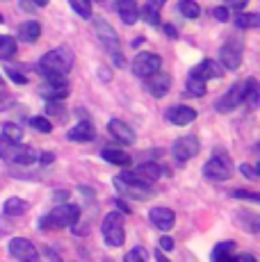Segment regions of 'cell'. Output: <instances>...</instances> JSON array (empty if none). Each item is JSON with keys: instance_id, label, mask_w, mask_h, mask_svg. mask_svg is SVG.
<instances>
[{"instance_id": "cell-26", "label": "cell", "mask_w": 260, "mask_h": 262, "mask_svg": "<svg viewBox=\"0 0 260 262\" xmlns=\"http://www.w3.org/2000/svg\"><path fill=\"white\" fill-rule=\"evenodd\" d=\"M233 249H235V242H219L212 251V260L214 262H226V260H233Z\"/></svg>"}, {"instance_id": "cell-47", "label": "cell", "mask_w": 260, "mask_h": 262, "mask_svg": "<svg viewBox=\"0 0 260 262\" xmlns=\"http://www.w3.org/2000/svg\"><path fill=\"white\" fill-rule=\"evenodd\" d=\"M162 30H164V34H167V37H171V39H176V37H178V30L174 28L171 23H167V25H164Z\"/></svg>"}, {"instance_id": "cell-30", "label": "cell", "mask_w": 260, "mask_h": 262, "mask_svg": "<svg viewBox=\"0 0 260 262\" xmlns=\"http://www.w3.org/2000/svg\"><path fill=\"white\" fill-rule=\"evenodd\" d=\"M69 5L73 7V12L82 18H92V3L89 0H69Z\"/></svg>"}, {"instance_id": "cell-19", "label": "cell", "mask_w": 260, "mask_h": 262, "mask_svg": "<svg viewBox=\"0 0 260 262\" xmlns=\"http://www.w3.org/2000/svg\"><path fill=\"white\" fill-rule=\"evenodd\" d=\"M96 139V128L89 121H80L76 128L69 130V142H92Z\"/></svg>"}, {"instance_id": "cell-24", "label": "cell", "mask_w": 260, "mask_h": 262, "mask_svg": "<svg viewBox=\"0 0 260 262\" xmlns=\"http://www.w3.org/2000/svg\"><path fill=\"white\" fill-rule=\"evenodd\" d=\"M16 39L9 37V34H0V59L3 62H7V59H12L14 55H16Z\"/></svg>"}, {"instance_id": "cell-8", "label": "cell", "mask_w": 260, "mask_h": 262, "mask_svg": "<svg viewBox=\"0 0 260 262\" xmlns=\"http://www.w3.org/2000/svg\"><path fill=\"white\" fill-rule=\"evenodd\" d=\"M171 153L178 162H187V160H192L194 155L199 153V139L194 137V135H185V137L174 142Z\"/></svg>"}, {"instance_id": "cell-55", "label": "cell", "mask_w": 260, "mask_h": 262, "mask_svg": "<svg viewBox=\"0 0 260 262\" xmlns=\"http://www.w3.org/2000/svg\"><path fill=\"white\" fill-rule=\"evenodd\" d=\"M96 3H101V0H96Z\"/></svg>"}, {"instance_id": "cell-38", "label": "cell", "mask_w": 260, "mask_h": 262, "mask_svg": "<svg viewBox=\"0 0 260 262\" xmlns=\"http://www.w3.org/2000/svg\"><path fill=\"white\" fill-rule=\"evenodd\" d=\"M235 199H244V201H253V203H258L260 196L256 194V191H244V189H235L233 191Z\"/></svg>"}, {"instance_id": "cell-51", "label": "cell", "mask_w": 260, "mask_h": 262, "mask_svg": "<svg viewBox=\"0 0 260 262\" xmlns=\"http://www.w3.org/2000/svg\"><path fill=\"white\" fill-rule=\"evenodd\" d=\"M142 43H144V39H142V37H139V39H135V41H133V46H135V48H137V46H142Z\"/></svg>"}, {"instance_id": "cell-16", "label": "cell", "mask_w": 260, "mask_h": 262, "mask_svg": "<svg viewBox=\"0 0 260 262\" xmlns=\"http://www.w3.org/2000/svg\"><path fill=\"white\" fill-rule=\"evenodd\" d=\"M107 130H110V135H112L117 142H121V144H135V133H133V128L130 125H126L123 121H119V119H112L107 123Z\"/></svg>"}, {"instance_id": "cell-23", "label": "cell", "mask_w": 260, "mask_h": 262, "mask_svg": "<svg viewBox=\"0 0 260 262\" xmlns=\"http://www.w3.org/2000/svg\"><path fill=\"white\" fill-rule=\"evenodd\" d=\"M137 178H142V180H146V183H153V180H158L160 178V173H162V169L158 167V164H153V162H144V164H139L137 171H133Z\"/></svg>"}, {"instance_id": "cell-10", "label": "cell", "mask_w": 260, "mask_h": 262, "mask_svg": "<svg viewBox=\"0 0 260 262\" xmlns=\"http://www.w3.org/2000/svg\"><path fill=\"white\" fill-rule=\"evenodd\" d=\"M9 253L14 255L16 260H37L39 258V251L37 246L32 244L30 239H23V237H14L9 242Z\"/></svg>"}, {"instance_id": "cell-17", "label": "cell", "mask_w": 260, "mask_h": 262, "mask_svg": "<svg viewBox=\"0 0 260 262\" xmlns=\"http://www.w3.org/2000/svg\"><path fill=\"white\" fill-rule=\"evenodd\" d=\"M167 119L171 121L174 125H187L197 119V110L187 107V105H176V107L167 110Z\"/></svg>"}, {"instance_id": "cell-40", "label": "cell", "mask_w": 260, "mask_h": 262, "mask_svg": "<svg viewBox=\"0 0 260 262\" xmlns=\"http://www.w3.org/2000/svg\"><path fill=\"white\" fill-rule=\"evenodd\" d=\"M14 105V96H9L7 92H0V110H7Z\"/></svg>"}, {"instance_id": "cell-29", "label": "cell", "mask_w": 260, "mask_h": 262, "mask_svg": "<svg viewBox=\"0 0 260 262\" xmlns=\"http://www.w3.org/2000/svg\"><path fill=\"white\" fill-rule=\"evenodd\" d=\"M178 9L185 18H199L201 16V7L197 0H178Z\"/></svg>"}, {"instance_id": "cell-25", "label": "cell", "mask_w": 260, "mask_h": 262, "mask_svg": "<svg viewBox=\"0 0 260 262\" xmlns=\"http://www.w3.org/2000/svg\"><path fill=\"white\" fill-rule=\"evenodd\" d=\"M244 87V103L249 105L251 110H256L258 107V98H260V94H258V82L253 78H249L247 82L242 84Z\"/></svg>"}, {"instance_id": "cell-5", "label": "cell", "mask_w": 260, "mask_h": 262, "mask_svg": "<svg viewBox=\"0 0 260 262\" xmlns=\"http://www.w3.org/2000/svg\"><path fill=\"white\" fill-rule=\"evenodd\" d=\"M103 239L107 246H123V242H126V228H123V216L119 212H110L107 216L103 219Z\"/></svg>"}, {"instance_id": "cell-7", "label": "cell", "mask_w": 260, "mask_h": 262, "mask_svg": "<svg viewBox=\"0 0 260 262\" xmlns=\"http://www.w3.org/2000/svg\"><path fill=\"white\" fill-rule=\"evenodd\" d=\"M92 25H94V32H96L98 41H101L103 46L110 50V53L119 50V37H117V32H114V28L107 21H105V18H101V16L94 18Z\"/></svg>"}, {"instance_id": "cell-4", "label": "cell", "mask_w": 260, "mask_h": 262, "mask_svg": "<svg viewBox=\"0 0 260 262\" xmlns=\"http://www.w3.org/2000/svg\"><path fill=\"white\" fill-rule=\"evenodd\" d=\"M203 176L212 180H228L233 176V160L224 150H214V155L203 164Z\"/></svg>"}, {"instance_id": "cell-33", "label": "cell", "mask_w": 260, "mask_h": 262, "mask_svg": "<svg viewBox=\"0 0 260 262\" xmlns=\"http://www.w3.org/2000/svg\"><path fill=\"white\" fill-rule=\"evenodd\" d=\"M160 9L156 7H151V5H146V7H142V16H144V21H148L151 25H160Z\"/></svg>"}, {"instance_id": "cell-41", "label": "cell", "mask_w": 260, "mask_h": 262, "mask_svg": "<svg viewBox=\"0 0 260 262\" xmlns=\"http://www.w3.org/2000/svg\"><path fill=\"white\" fill-rule=\"evenodd\" d=\"M212 16L217 18V21L226 23V21H228V9H226V7H214V9H212Z\"/></svg>"}, {"instance_id": "cell-20", "label": "cell", "mask_w": 260, "mask_h": 262, "mask_svg": "<svg viewBox=\"0 0 260 262\" xmlns=\"http://www.w3.org/2000/svg\"><path fill=\"white\" fill-rule=\"evenodd\" d=\"M18 37H21V41H26V43H34L39 37H41V25L37 21L23 23L21 28H18Z\"/></svg>"}, {"instance_id": "cell-49", "label": "cell", "mask_w": 260, "mask_h": 262, "mask_svg": "<svg viewBox=\"0 0 260 262\" xmlns=\"http://www.w3.org/2000/svg\"><path fill=\"white\" fill-rule=\"evenodd\" d=\"M69 199V191H55L53 194V201L57 203V201H67Z\"/></svg>"}, {"instance_id": "cell-6", "label": "cell", "mask_w": 260, "mask_h": 262, "mask_svg": "<svg viewBox=\"0 0 260 262\" xmlns=\"http://www.w3.org/2000/svg\"><path fill=\"white\" fill-rule=\"evenodd\" d=\"M162 67V57L156 53H139L133 59V73L137 78H148L151 73H156Z\"/></svg>"}, {"instance_id": "cell-37", "label": "cell", "mask_w": 260, "mask_h": 262, "mask_svg": "<svg viewBox=\"0 0 260 262\" xmlns=\"http://www.w3.org/2000/svg\"><path fill=\"white\" fill-rule=\"evenodd\" d=\"M5 73H7V78L12 80V82H16V84H26V82H28L26 75L18 73L16 69H12V67H5Z\"/></svg>"}, {"instance_id": "cell-2", "label": "cell", "mask_w": 260, "mask_h": 262, "mask_svg": "<svg viewBox=\"0 0 260 262\" xmlns=\"http://www.w3.org/2000/svg\"><path fill=\"white\" fill-rule=\"evenodd\" d=\"M73 62H76V57H73V50L69 48V46H59V48L48 50V53L41 57L39 67H44L46 71L67 75L73 69Z\"/></svg>"}, {"instance_id": "cell-12", "label": "cell", "mask_w": 260, "mask_h": 262, "mask_svg": "<svg viewBox=\"0 0 260 262\" xmlns=\"http://www.w3.org/2000/svg\"><path fill=\"white\" fill-rule=\"evenodd\" d=\"M240 103H244V87L242 84H233L226 94L222 96V100H217V112H233Z\"/></svg>"}, {"instance_id": "cell-46", "label": "cell", "mask_w": 260, "mask_h": 262, "mask_svg": "<svg viewBox=\"0 0 260 262\" xmlns=\"http://www.w3.org/2000/svg\"><path fill=\"white\" fill-rule=\"evenodd\" d=\"M160 249L171 251V249H174V239H171V237H167V235H164V237H160Z\"/></svg>"}, {"instance_id": "cell-52", "label": "cell", "mask_w": 260, "mask_h": 262, "mask_svg": "<svg viewBox=\"0 0 260 262\" xmlns=\"http://www.w3.org/2000/svg\"><path fill=\"white\" fill-rule=\"evenodd\" d=\"M39 3H41V5H46V3H48V0H39Z\"/></svg>"}, {"instance_id": "cell-11", "label": "cell", "mask_w": 260, "mask_h": 262, "mask_svg": "<svg viewBox=\"0 0 260 262\" xmlns=\"http://www.w3.org/2000/svg\"><path fill=\"white\" fill-rule=\"evenodd\" d=\"M148 219H151V224L156 226L158 230H171L174 224H176V214H174V210L171 208H164V205L151 208Z\"/></svg>"}, {"instance_id": "cell-43", "label": "cell", "mask_w": 260, "mask_h": 262, "mask_svg": "<svg viewBox=\"0 0 260 262\" xmlns=\"http://www.w3.org/2000/svg\"><path fill=\"white\" fill-rule=\"evenodd\" d=\"M9 146H12V142H7V139L0 135V158L7 160V153H9Z\"/></svg>"}, {"instance_id": "cell-39", "label": "cell", "mask_w": 260, "mask_h": 262, "mask_svg": "<svg viewBox=\"0 0 260 262\" xmlns=\"http://www.w3.org/2000/svg\"><path fill=\"white\" fill-rule=\"evenodd\" d=\"M21 7L26 9V12H37L39 7H44L39 0H21Z\"/></svg>"}, {"instance_id": "cell-31", "label": "cell", "mask_w": 260, "mask_h": 262, "mask_svg": "<svg viewBox=\"0 0 260 262\" xmlns=\"http://www.w3.org/2000/svg\"><path fill=\"white\" fill-rule=\"evenodd\" d=\"M235 25H237V28H258L260 16L258 14H240V16L235 18Z\"/></svg>"}, {"instance_id": "cell-50", "label": "cell", "mask_w": 260, "mask_h": 262, "mask_svg": "<svg viewBox=\"0 0 260 262\" xmlns=\"http://www.w3.org/2000/svg\"><path fill=\"white\" fill-rule=\"evenodd\" d=\"M164 3H167V0H148V5H151V7H156V9H160Z\"/></svg>"}, {"instance_id": "cell-36", "label": "cell", "mask_w": 260, "mask_h": 262, "mask_svg": "<svg viewBox=\"0 0 260 262\" xmlns=\"http://www.w3.org/2000/svg\"><path fill=\"white\" fill-rule=\"evenodd\" d=\"M46 114H53V117H57V119H64L67 110H64V105H59V100H48Z\"/></svg>"}, {"instance_id": "cell-45", "label": "cell", "mask_w": 260, "mask_h": 262, "mask_svg": "<svg viewBox=\"0 0 260 262\" xmlns=\"http://www.w3.org/2000/svg\"><path fill=\"white\" fill-rule=\"evenodd\" d=\"M249 0H224V5H228V7H235V9H242L247 7Z\"/></svg>"}, {"instance_id": "cell-3", "label": "cell", "mask_w": 260, "mask_h": 262, "mask_svg": "<svg viewBox=\"0 0 260 262\" xmlns=\"http://www.w3.org/2000/svg\"><path fill=\"white\" fill-rule=\"evenodd\" d=\"M114 187L119 189V194L133 196V199H139V201H146L148 196H153L151 183L137 178L135 173H121V176H117V178H114Z\"/></svg>"}, {"instance_id": "cell-1", "label": "cell", "mask_w": 260, "mask_h": 262, "mask_svg": "<svg viewBox=\"0 0 260 262\" xmlns=\"http://www.w3.org/2000/svg\"><path fill=\"white\" fill-rule=\"evenodd\" d=\"M80 219V208L71 203H62L57 208H53L51 214L39 219V228L51 230V228H64V226H73Z\"/></svg>"}, {"instance_id": "cell-42", "label": "cell", "mask_w": 260, "mask_h": 262, "mask_svg": "<svg viewBox=\"0 0 260 262\" xmlns=\"http://www.w3.org/2000/svg\"><path fill=\"white\" fill-rule=\"evenodd\" d=\"M240 171H242V176H247L249 180H258V173H256V169H253L251 164H242Z\"/></svg>"}, {"instance_id": "cell-15", "label": "cell", "mask_w": 260, "mask_h": 262, "mask_svg": "<svg viewBox=\"0 0 260 262\" xmlns=\"http://www.w3.org/2000/svg\"><path fill=\"white\" fill-rule=\"evenodd\" d=\"M7 160H9V162H14V164H32L34 160H37V153H34V148L23 146L21 142H18V144L9 146Z\"/></svg>"}, {"instance_id": "cell-32", "label": "cell", "mask_w": 260, "mask_h": 262, "mask_svg": "<svg viewBox=\"0 0 260 262\" xmlns=\"http://www.w3.org/2000/svg\"><path fill=\"white\" fill-rule=\"evenodd\" d=\"M185 89H187L192 96H203L206 94V82H203V80H197V78H187Z\"/></svg>"}, {"instance_id": "cell-14", "label": "cell", "mask_w": 260, "mask_h": 262, "mask_svg": "<svg viewBox=\"0 0 260 262\" xmlns=\"http://www.w3.org/2000/svg\"><path fill=\"white\" fill-rule=\"evenodd\" d=\"M146 87H148V92L156 96V98H162V96L167 94L169 89H171V75H169V73H162V71L158 69L156 73L148 75Z\"/></svg>"}, {"instance_id": "cell-27", "label": "cell", "mask_w": 260, "mask_h": 262, "mask_svg": "<svg viewBox=\"0 0 260 262\" xmlns=\"http://www.w3.org/2000/svg\"><path fill=\"white\" fill-rule=\"evenodd\" d=\"M0 135H3L7 142H12V144L23 142V130H21V125H16V123H3Z\"/></svg>"}, {"instance_id": "cell-53", "label": "cell", "mask_w": 260, "mask_h": 262, "mask_svg": "<svg viewBox=\"0 0 260 262\" xmlns=\"http://www.w3.org/2000/svg\"><path fill=\"white\" fill-rule=\"evenodd\" d=\"M3 82H5V80H3V75H0V84H3Z\"/></svg>"}, {"instance_id": "cell-18", "label": "cell", "mask_w": 260, "mask_h": 262, "mask_svg": "<svg viewBox=\"0 0 260 262\" xmlns=\"http://www.w3.org/2000/svg\"><path fill=\"white\" fill-rule=\"evenodd\" d=\"M114 7H117L119 16H121V21L126 25H135V21L139 18V7L135 0H117Z\"/></svg>"}, {"instance_id": "cell-28", "label": "cell", "mask_w": 260, "mask_h": 262, "mask_svg": "<svg viewBox=\"0 0 260 262\" xmlns=\"http://www.w3.org/2000/svg\"><path fill=\"white\" fill-rule=\"evenodd\" d=\"M103 158L112 164H119V167H128L130 164V155L123 153V150H117V148H105L103 150Z\"/></svg>"}, {"instance_id": "cell-21", "label": "cell", "mask_w": 260, "mask_h": 262, "mask_svg": "<svg viewBox=\"0 0 260 262\" xmlns=\"http://www.w3.org/2000/svg\"><path fill=\"white\" fill-rule=\"evenodd\" d=\"M28 201H23V199H18V196H12V199H7L3 203V210H5V214H9V216H23L28 212Z\"/></svg>"}, {"instance_id": "cell-54", "label": "cell", "mask_w": 260, "mask_h": 262, "mask_svg": "<svg viewBox=\"0 0 260 262\" xmlns=\"http://www.w3.org/2000/svg\"><path fill=\"white\" fill-rule=\"evenodd\" d=\"M0 23H3V16H0Z\"/></svg>"}, {"instance_id": "cell-34", "label": "cell", "mask_w": 260, "mask_h": 262, "mask_svg": "<svg viewBox=\"0 0 260 262\" xmlns=\"http://www.w3.org/2000/svg\"><path fill=\"white\" fill-rule=\"evenodd\" d=\"M30 123H32V128L39 130V133H51V130H53V123L46 117H32Z\"/></svg>"}, {"instance_id": "cell-9", "label": "cell", "mask_w": 260, "mask_h": 262, "mask_svg": "<svg viewBox=\"0 0 260 262\" xmlns=\"http://www.w3.org/2000/svg\"><path fill=\"white\" fill-rule=\"evenodd\" d=\"M242 62V46H240L235 39H231L228 43H224L222 50H219V64L228 71H235Z\"/></svg>"}, {"instance_id": "cell-22", "label": "cell", "mask_w": 260, "mask_h": 262, "mask_svg": "<svg viewBox=\"0 0 260 262\" xmlns=\"http://www.w3.org/2000/svg\"><path fill=\"white\" fill-rule=\"evenodd\" d=\"M41 96L46 100H64L69 96V84H51V82H46L41 87Z\"/></svg>"}, {"instance_id": "cell-35", "label": "cell", "mask_w": 260, "mask_h": 262, "mask_svg": "<svg viewBox=\"0 0 260 262\" xmlns=\"http://www.w3.org/2000/svg\"><path fill=\"white\" fill-rule=\"evenodd\" d=\"M139 260H148V251L142 249V246H135L130 253H126V262H139Z\"/></svg>"}, {"instance_id": "cell-48", "label": "cell", "mask_w": 260, "mask_h": 262, "mask_svg": "<svg viewBox=\"0 0 260 262\" xmlns=\"http://www.w3.org/2000/svg\"><path fill=\"white\" fill-rule=\"evenodd\" d=\"M37 160H39L41 164H51L53 160H55V155H53V153H44V155H37Z\"/></svg>"}, {"instance_id": "cell-13", "label": "cell", "mask_w": 260, "mask_h": 262, "mask_svg": "<svg viewBox=\"0 0 260 262\" xmlns=\"http://www.w3.org/2000/svg\"><path fill=\"white\" fill-rule=\"evenodd\" d=\"M224 75V67L219 62H212V59H206V62L197 64V67L189 71V78H197V80H210V78H219Z\"/></svg>"}, {"instance_id": "cell-44", "label": "cell", "mask_w": 260, "mask_h": 262, "mask_svg": "<svg viewBox=\"0 0 260 262\" xmlns=\"http://www.w3.org/2000/svg\"><path fill=\"white\" fill-rule=\"evenodd\" d=\"M114 205H117V208L121 210V212H126V214H130V212H133V208H130V205H128V203H126V201H123V199H114Z\"/></svg>"}]
</instances>
